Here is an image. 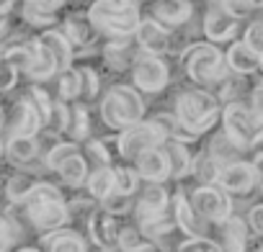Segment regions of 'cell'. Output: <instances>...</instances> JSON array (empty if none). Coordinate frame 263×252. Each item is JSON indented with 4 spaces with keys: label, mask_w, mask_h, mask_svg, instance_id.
Segmentation results:
<instances>
[{
    "label": "cell",
    "mask_w": 263,
    "mask_h": 252,
    "mask_svg": "<svg viewBox=\"0 0 263 252\" xmlns=\"http://www.w3.org/2000/svg\"><path fill=\"white\" fill-rule=\"evenodd\" d=\"M135 41H137L140 52L147 54V57H163L165 52L173 49V36H171V31L163 29V26H160L155 18H150V16L142 18V26H140Z\"/></svg>",
    "instance_id": "15"
},
{
    "label": "cell",
    "mask_w": 263,
    "mask_h": 252,
    "mask_svg": "<svg viewBox=\"0 0 263 252\" xmlns=\"http://www.w3.org/2000/svg\"><path fill=\"white\" fill-rule=\"evenodd\" d=\"M103 211H108L111 216H119V214H126L129 208H135V196H121V193H111L103 203H101Z\"/></svg>",
    "instance_id": "40"
},
{
    "label": "cell",
    "mask_w": 263,
    "mask_h": 252,
    "mask_svg": "<svg viewBox=\"0 0 263 252\" xmlns=\"http://www.w3.org/2000/svg\"><path fill=\"white\" fill-rule=\"evenodd\" d=\"M255 77H258V85H263V54H260V65H258V72H255Z\"/></svg>",
    "instance_id": "49"
},
{
    "label": "cell",
    "mask_w": 263,
    "mask_h": 252,
    "mask_svg": "<svg viewBox=\"0 0 263 252\" xmlns=\"http://www.w3.org/2000/svg\"><path fill=\"white\" fill-rule=\"evenodd\" d=\"M132 80H135V88L140 93H160L168 85V80H171L168 62L160 59V57L142 54L135 62V67H132Z\"/></svg>",
    "instance_id": "12"
},
{
    "label": "cell",
    "mask_w": 263,
    "mask_h": 252,
    "mask_svg": "<svg viewBox=\"0 0 263 252\" xmlns=\"http://www.w3.org/2000/svg\"><path fill=\"white\" fill-rule=\"evenodd\" d=\"M16 11L13 0H0V18H11V13Z\"/></svg>",
    "instance_id": "47"
},
{
    "label": "cell",
    "mask_w": 263,
    "mask_h": 252,
    "mask_svg": "<svg viewBox=\"0 0 263 252\" xmlns=\"http://www.w3.org/2000/svg\"><path fill=\"white\" fill-rule=\"evenodd\" d=\"M250 162H253L255 175H258V191L263 193V150H258V152H255V157H253Z\"/></svg>",
    "instance_id": "46"
},
{
    "label": "cell",
    "mask_w": 263,
    "mask_h": 252,
    "mask_svg": "<svg viewBox=\"0 0 263 252\" xmlns=\"http://www.w3.org/2000/svg\"><path fill=\"white\" fill-rule=\"evenodd\" d=\"M165 142H168V137L160 129V123L155 118H147V121L132 126V129H126L116 137V152H119L121 160L135 162L140 155H145L150 150H158Z\"/></svg>",
    "instance_id": "7"
},
{
    "label": "cell",
    "mask_w": 263,
    "mask_h": 252,
    "mask_svg": "<svg viewBox=\"0 0 263 252\" xmlns=\"http://www.w3.org/2000/svg\"><path fill=\"white\" fill-rule=\"evenodd\" d=\"M173 214H176V221H178V226L183 229V234H189V237H204V234H206V226H209V224L191 208L189 196L176 193V198H173Z\"/></svg>",
    "instance_id": "28"
},
{
    "label": "cell",
    "mask_w": 263,
    "mask_h": 252,
    "mask_svg": "<svg viewBox=\"0 0 263 252\" xmlns=\"http://www.w3.org/2000/svg\"><path fill=\"white\" fill-rule=\"evenodd\" d=\"M168 203H171V196L165 191V185H155V183H147L142 196L137 198L135 203V214H137V224L140 226H147L153 221H160L168 216Z\"/></svg>",
    "instance_id": "14"
},
{
    "label": "cell",
    "mask_w": 263,
    "mask_h": 252,
    "mask_svg": "<svg viewBox=\"0 0 263 252\" xmlns=\"http://www.w3.org/2000/svg\"><path fill=\"white\" fill-rule=\"evenodd\" d=\"M248 226L253 234H258L263 239V203H255L250 211H248Z\"/></svg>",
    "instance_id": "45"
},
{
    "label": "cell",
    "mask_w": 263,
    "mask_h": 252,
    "mask_svg": "<svg viewBox=\"0 0 263 252\" xmlns=\"http://www.w3.org/2000/svg\"><path fill=\"white\" fill-rule=\"evenodd\" d=\"M201 31L209 39V44L232 41L240 31V18L227 8V3H209L201 21Z\"/></svg>",
    "instance_id": "11"
},
{
    "label": "cell",
    "mask_w": 263,
    "mask_h": 252,
    "mask_svg": "<svg viewBox=\"0 0 263 252\" xmlns=\"http://www.w3.org/2000/svg\"><path fill=\"white\" fill-rule=\"evenodd\" d=\"M54 80H57V85H54V98H57V100H62V103H78V100H80V88H83V85H80V72H78V67H72V70L57 75Z\"/></svg>",
    "instance_id": "35"
},
{
    "label": "cell",
    "mask_w": 263,
    "mask_h": 252,
    "mask_svg": "<svg viewBox=\"0 0 263 252\" xmlns=\"http://www.w3.org/2000/svg\"><path fill=\"white\" fill-rule=\"evenodd\" d=\"M163 150H165V155H168V160H171V178H178V180H181V178L191 175L194 157H191V152H189V144L168 139V142L163 144Z\"/></svg>",
    "instance_id": "32"
},
{
    "label": "cell",
    "mask_w": 263,
    "mask_h": 252,
    "mask_svg": "<svg viewBox=\"0 0 263 252\" xmlns=\"http://www.w3.org/2000/svg\"><path fill=\"white\" fill-rule=\"evenodd\" d=\"M36 39H39V44H44V47L54 54L57 67H60V75H62V72H67V70H72L75 47L70 44V39L62 34V29H60V26L47 29V31H39V34H36Z\"/></svg>",
    "instance_id": "21"
},
{
    "label": "cell",
    "mask_w": 263,
    "mask_h": 252,
    "mask_svg": "<svg viewBox=\"0 0 263 252\" xmlns=\"http://www.w3.org/2000/svg\"><path fill=\"white\" fill-rule=\"evenodd\" d=\"M62 34L70 39V44L78 49H83V47H90L96 39H98V31L93 29V24L88 21V13L80 18V16H70V18H65V24H62Z\"/></svg>",
    "instance_id": "29"
},
{
    "label": "cell",
    "mask_w": 263,
    "mask_h": 252,
    "mask_svg": "<svg viewBox=\"0 0 263 252\" xmlns=\"http://www.w3.org/2000/svg\"><path fill=\"white\" fill-rule=\"evenodd\" d=\"M240 41L260 57V54H263V18H260V21H253V24L245 29V34H242Z\"/></svg>",
    "instance_id": "41"
},
{
    "label": "cell",
    "mask_w": 263,
    "mask_h": 252,
    "mask_svg": "<svg viewBox=\"0 0 263 252\" xmlns=\"http://www.w3.org/2000/svg\"><path fill=\"white\" fill-rule=\"evenodd\" d=\"M6 113H8V121H6L3 139H8V137H39L44 132V118L26 93L18 95L6 108Z\"/></svg>",
    "instance_id": "9"
},
{
    "label": "cell",
    "mask_w": 263,
    "mask_h": 252,
    "mask_svg": "<svg viewBox=\"0 0 263 252\" xmlns=\"http://www.w3.org/2000/svg\"><path fill=\"white\" fill-rule=\"evenodd\" d=\"M142 57L140 47L132 44V39H116V41H108L103 47V62L111 67V70H126V67H135V62Z\"/></svg>",
    "instance_id": "25"
},
{
    "label": "cell",
    "mask_w": 263,
    "mask_h": 252,
    "mask_svg": "<svg viewBox=\"0 0 263 252\" xmlns=\"http://www.w3.org/2000/svg\"><path fill=\"white\" fill-rule=\"evenodd\" d=\"M13 252H44L42 247H34V244H21L18 249H13Z\"/></svg>",
    "instance_id": "48"
},
{
    "label": "cell",
    "mask_w": 263,
    "mask_h": 252,
    "mask_svg": "<svg viewBox=\"0 0 263 252\" xmlns=\"http://www.w3.org/2000/svg\"><path fill=\"white\" fill-rule=\"evenodd\" d=\"M65 137L72 144L88 142V137H90V113H88V106L70 103V123H67Z\"/></svg>",
    "instance_id": "31"
},
{
    "label": "cell",
    "mask_w": 263,
    "mask_h": 252,
    "mask_svg": "<svg viewBox=\"0 0 263 252\" xmlns=\"http://www.w3.org/2000/svg\"><path fill=\"white\" fill-rule=\"evenodd\" d=\"M16 82H18V72L3 62V65H0V95L11 93L16 88Z\"/></svg>",
    "instance_id": "43"
},
{
    "label": "cell",
    "mask_w": 263,
    "mask_h": 252,
    "mask_svg": "<svg viewBox=\"0 0 263 252\" xmlns=\"http://www.w3.org/2000/svg\"><path fill=\"white\" fill-rule=\"evenodd\" d=\"M222 132L245 152L263 147V118H255L245 103H230L222 111Z\"/></svg>",
    "instance_id": "6"
},
{
    "label": "cell",
    "mask_w": 263,
    "mask_h": 252,
    "mask_svg": "<svg viewBox=\"0 0 263 252\" xmlns=\"http://www.w3.org/2000/svg\"><path fill=\"white\" fill-rule=\"evenodd\" d=\"M219 173H222V167L209 152H201L199 157H194L191 175L196 178V185H217Z\"/></svg>",
    "instance_id": "36"
},
{
    "label": "cell",
    "mask_w": 263,
    "mask_h": 252,
    "mask_svg": "<svg viewBox=\"0 0 263 252\" xmlns=\"http://www.w3.org/2000/svg\"><path fill=\"white\" fill-rule=\"evenodd\" d=\"M78 72H80V100L78 103H83V106H90L98 95H101V75L93 70V67H88V65H83V67H78Z\"/></svg>",
    "instance_id": "37"
},
{
    "label": "cell",
    "mask_w": 263,
    "mask_h": 252,
    "mask_svg": "<svg viewBox=\"0 0 263 252\" xmlns=\"http://www.w3.org/2000/svg\"><path fill=\"white\" fill-rule=\"evenodd\" d=\"M42 180V175L34 173H24V170H13V175H8L3 180V203L6 206H21L29 193L34 191V185Z\"/></svg>",
    "instance_id": "23"
},
{
    "label": "cell",
    "mask_w": 263,
    "mask_h": 252,
    "mask_svg": "<svg viewBox=\"0 0 263 252\" xmlns=\"http://www.w3.org/2000/svg\"><path fill=\"white\" fill-rule=\"evenodd\" d=\"M116 173V191L114 193H121V196H135L137 185H140V175L137 170H132V167H114Z\"/></svg>",
    "instance_id": "39"
},
{
    "label": "cell",
    "mask_w": 263,
    "mask_h": 252,
    "mask_svg": "<svg viewBox=\"0 0 263 252\" xmlns=\"http://www.w3.org/2000/svg\"><path fill=\"white\" fill-rule=\"evenodd\" d=\"M83 155H85L90 170H96V167H111V152H108V147H106L103 139H88L85 147H83Z\"/></svg>",
    "instance_id": "38"
},
{
    "label": "cell",
    "mask_w": 263,
    "mask_h": 252,
    "mask_svg": "<svg viewBox=\"0 0 263 252\" xmlns=\"http://www.w3.org/2000/svg\"><path fill=\"white\" fill-rule=\"evenodd\" d=\"M6 162L13 170L34 173V175L47 173L39 137H8L6 139Z\"/></svg>",
    "instance_id": "10"
},
{
    "label": "cell",
    "mask_w": 263,
    "mask_h": 252,
    "mask_svg": "<svg viewBox=\"0 0 263 252\" xmlns=\"http://www.w3.org/2000/svg\"><path fill=\"white\" fill-rule=\"evenodd\" d=\"M57 178H60V183L67 185V188H80V185L88 183V178H90V165H88L83 150L72 152V155L57 167Z\"/></svg>",
    "instance_id": "27"
},
{
    "label": "cell",
    "mask_w": 263,
    "mask_h": 252,
    "mask_svg": "<svg viewBox=\"0 0 263 252\" xmlns=\"http://www.w3.org/2000/svg\"><path fill=\"white\" fill-rule=\"evenodd\" d=\"M3 160H6V139L0 137V162H3Z\"/></svg>",
    "instance_id": "50"
},
{
    "label": "cell",
    "mask_w": 263,
    "mask_h": 252,
    "mask_svg": "<svg viewBox=\"0 0 263 252\" xmlns=\"http://www.w3.org/2000/svg\"><path fill=\"white\" fill-rule=\"evenodd\" d=\"M119 221L103 208H96L88 221V234L101 249H119Z\"/></svg>",
    "instance_id": "19"
},
{
    "label": "cell",
    "mask_w": 263,
    "mask_h": 252,
    "mask_svg": "<svg viewBox=\"0 0 263 252\" xmlns=\"http://www.w3.org/2000/svg\"><path fill=\"white\" fill-rule=\"evenodd\" d=\"M135 170H137L140 180L163 185V183L171 178V160H168L165 150L158 147V150H150V152L140 155V157L135 160Z\"/></svg>",
    "instance_id": "18"
},
{
    "label": "cell",
    "mask_w": 263,
    "mask_h": 252,
    "mask_svg": "<svg viewBox=\"0 0 263 252\" xmlns=\"http://www.w3.org/2000/svg\"><path fill=\"white\" fill-rule=\"evenodd\" d=\"M101 121L114 132H126L145 121L142 93L132 85H111L101 98Z\"/></svg>",
    "instance_id": "4"
},
{
    "label": "cell",
    "mask_w": 263,
    "mask_h": 252,
    "mask_svg": "<svg viewBox=\"0 0 263 252\" xmlns=\"http://www.w3.org/2000/svg\"><path fill=\"white\" fill-rule=\"evenodd\" d=\"M26 219L13 206H0V252H13L18 249V242L26 237Z\"/></svg>",
    "instance_id": "17"
},
{
    "label": "cell",
    "mask_w": 263,
    "mask_h": 252,
    "mask_svg": "<svg viewBox=\"0 0 263 252\" xmlns=\"http://www.w3.org/2000/svg\"><path fill=\"white\" fill-rule=\"evenodd\" d=\"M85 188H88L93 201L103 203L116 191V173H114V167H96V170H90V178H88Z\"/></svg>",
    "instance_id": "33"
},
{
    "label": "cell",
    "mask_w": 263,
    "mask_h": 252,
    "mask_svg": "<svg viewBox=\"0 0 263 252\" xmlns=\"http://www.w3.org/2000/svg\"><path fill=\"white\" fill-rule=\"evenodd\" d=\"M206 152L219 162V167H227V165H232V162H240V152H242V150H240L224 132H217V134L212 137Z\"/></svg>",
    "instance_id": "34"
},
{
    "label": "cell",
    "mask_w": 263,
    "mask_h": 252,
    "mask_svg": "<svg viewBox=\"0 0 263 252\" xmlns=\"http://www.w3.org/2000/svg\"><path fill=\"white\" fill-rule=\"evenodd\" d=\"M219 247L222 252H253L250 249V226L242 216L232 214L224 224H219Z\"/></svg>",
    "instance_id": "20"
},
{
    "label": "cell",
    "mask_w": 263,
    "mask_h": 252,
    "mask_svg": "<svg viewBox=\"0 0 263 252\" xmlns=\"http://www.w3.org/2000/svg\"><path fill=\"white\" fill-rule=\"evenodd\" d=\"M189 203L206 224L219 226L232 216V198L219 185H196L189 193Z\"/></svg>",
    "instance_id": "8"
},
{
    "label": "cell",
    "mask_w": 263,
    "mask_h": 252,
    "mask_svg": "<svg viewBox=\"0 0 263 252\" xmlns=\"http://www.w3.org/2000/svg\"><path fill=\"white\" fill-rule=\"evenodd\" d=\"M119 249L121 252H155L158 244L142 232L140 224H121V229H119Z\"/></svg>",
    "instance_id": "30"
},
{
    "label": "cell",
    "mask_w": 263,
    "mask_h": 252,
    "mask_svg": "<svg viewBox=\"0 0 263 252\" xmlns=\"http://www.w3.org/2000/svg\"><path fill=\"white\" fill-rule=\"evenodd\" d=\"M183 67H186V75L201 88V90H219V85L232 75L227 62H224V52L217 47V44H209V41H196L194 47H189L183 54Z\"/></svg>",
    "instance_id": "5"
},
{
    "label": "cell",
    "mask_w": 263,
    "mask_h": 252,
    "mask_svg": "<svg viewBox=\"0 0 263 252\" xmlns=\"http://www.w3.org/2000/svg\"><path fill=\"white\" fill-rule=\"evenodd\" d=\"M62 8H65V3H57V0H54V3H44V0H26V3L18 6L24 24L29 29H42V31L54 29Z\"/></svg>",
    "instance_id": "16"
},
{
    "label": "cell",
    "mask_w": 263,
    "mask_h": 252,
    "mask_svg": "<svg viewBox=\"0 0 263 252\" xmlns=\"http://www.w3.org/2000/svg\"><path fill=\"white\" fill-rule=\"evenodd\" d=\"M245 106H248V111H250L255 118H263V85L255 82V88H253V93L248 95Z\"/></svg>",
    "instance_id": "44"
},
{
    "label": "cell",
    "mask_w": 263,
    "mask_h": 252,
    "mask_svg": "<svg viewBox=\"0 0 263 252\" xmlns=\"http://www.w3.org/2000/svg\"><path fill=\"white\" fill-rule=\"evenodd\" d=\"M217 185L230 196H250L258 188V175H255L253 162L240 160V162H232V165L222 167V173L217 178Z\"/></svg>",
    "instance_id": "13"
},
{
    "label": "cell",
    "mask_w": 263,
    "mask_h": 252,
    "mask_svg": "<svg viewBox=\"0 0 263 252\" xmlns=\"http://www.w3.org/2000/svg\"><path fill=\"white\" fill-rule=\"evenodd\" d=\"M39 247L44 252H88L85 237L75 229H60V232L42 234Z\"/></svg>",
    "instance_id": "24"
},
{
    "label": "cell",
    "mask_w": 263,
    "mask_h": 252,
    "mask_svg": "<svg viewBox=\"0 0 263 252\" xmlns=\"http://www.w3.org/2000/svg\"><path fill=\"white\" fill-rule=\"evenodd\" d=\"M224 62H227V67H230L232 75L250 77V75L258 72L260 57H258L253 49H248L242 41H232V44L227 47V52H224Z\"/></svg>",
    "instance_id": "26"
},
{
    "label": "cell",
    "mask_w": 263,
    "mask_h": 252,
    "mask_svg": "<svg viewBox=\"0 0 263 252\" xmlns=\"http://www.w3.org/2000/svg\"><path fill=\"white\" fill-rule=\"evenodd\" d=\"M13 208H18L21 216L26 219V224L34 232H42V234L67 229V224H70L67 198L62 196V191L54 183H49L44 178L34 185V191L29 193V198L21 206H13Z\"/></svg>",
    "instance_id": "1"
},
{
    "label": "cell",
    "mask_w": 263,
    "mask_h": 252,
    "mask_svg": "<svg viewBox=\"0 0 263 252\" xmlns=\"http://www.w3.org/2000/svg\"><path fill=\"white\" fill-rule=\"evenodd\" d=\"M176 252H222V247L209 237H189Z\"/></svg>",
    "instance_id": "42"
},
{
    "label": "cell",
    "mask_w": 263,
    "mask_h": 252,
    "mask_svg": "<svg viewBox=\"0 0 263 252\" xmlns=\"http://www.w3.org/2000/svg\"><path fill=\"white\" fill-rule=\"evenodd\" d=\"M194 16V3H181V0H168V3H153L150 18H155L163 29H178L189 24Z\"/></svg>",
    "instance_id": "22"
},
{
    "label": "cell",
    "mask_w": 263,
    "mask_h": 252,
    "mask_svg": "<svg viewBox=\"0 0 263 252\" xmlns=\"http://www.w3.org/2000/svg\"><path fill=\"white\" fill-rule=\"evenodd\" d=\"M260 150H263V147H260Z\"/></svg>",
    "instance_id": "52"
},
{
    "label": "cell",
    "mask_w": 263,
    "mask_h": 252,
    "mask_svg": "<svg viewBox=\"0 0 263 252\" xmlns=\"http://www.w3.org/2000/svg\"><path fill=\"white\" fill-rule=\"evenodd\" d=\"M222 108L214 93L201 90V88H186L178 93L176 106H173V116L178 118V123L191 134L199 137L204 132H209L217 123Z\"/></svg>",
    "instance_id": "3"
},
{
    "label": "cell",
    "mask_w": 263,
    "mask_h": 252,
    "mask_svg": "<svg viewBox=\"0 0 263 252\" xmlns=\"http://www.w3.org/2000/svg\"><path fill=\"white\" fill-rule=\"evenodd\" d=\"M88 21L93 29L111 41L116 39H135L140 26H142V11L137 3H114V0H103V3H93L88 8Z\"/></svg>",
    "instance_id": "2"
},
{
    "label": "cell",
    "mask_w": 263,
    "mask_h": 252,
    "mask_svg": "<svg viewBox=\"0 0 263 252\" xmlns=\"http://www.w3.org/2000/svg\"><path fill=\"white\" fill-rule=\"evenodd\" d=\"M0 65H3V44H0Z\"/></svg>",
    "instance_id": "51"
}]
</instances>
